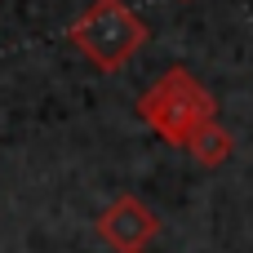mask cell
Returning <instances> with one entry per match:
<instances>
[{
  "label": "cell",
  "instance_id": "obj_1",
  "mask_svg": "<svg viewBox=\"0 0 253 253\" xmlns=\"http://www.w3.org/2000/svg\"><path fill=\"white\" fill-rule=\"evenodd\" d=\"M138 120L169 147H187V138L218 120V98L205 89V80H196L187 67H169L160 80H151L138 93Z\"/></svg>",
  "mask_w": 253,
  "mask_h": 253
},
{
  "label": "cell",
  "instance_id": "obj_2",
  "mask_svg": "<svg viewBox=\"0 0 253 253\" xmlns=\"http://www.w3.org/2000/svg\"><path fill=\"white\" fill-rule=\"evenodd\" d=\"M67 44L98 71H120L142 44H147V22L138 18L133 4L125 0H93L71 27Z\"/></svg>",
  "mask_w": 253,
  "mask_h": 253
},
{
  "label": "cell",
  "instance_id": "obj_3",
  "mask_svg": "<svg viewBox=\"0 0 253 253\" xmlns=\"http://www.w3.org/2000/svg\"><path fill=\"white\" fill-rule=\"evenodd\" d=\"M93 231L102 236V245L116 253H147V245L160 236V218L147 209V200H138V196H116L102 213H98V222H93Z\"/></svg>",
  "mask_w": 253,
  "mask_h": 253
},
{
  "label": "cell",
  "instance_id": "obj_4",
  "mask_svg": "<svg viewBox=\"0 0 253 253\" xmlns=\"http://www.w3.org/2000/svg\"><path fill=\"white\" fill-rule=\"evenodd\" d=\"M182 151H191V160H196L200 169H218V165H227V156L236 151V142H231V133H227L218 120H209V125H200V129L187 138Z\"/></svg>",
  "mask_w": 253,
  "mask_h": 253
}]
</instances>
